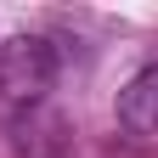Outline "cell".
Instances as JSON below:
<instances>
[{"mask_svg": "<svg viewBox=\"0 0 158 158\" xmlns=\"http://www.w3.org/2000/svg\"><path fill=\"white\" fill-rule=\"evenodd\" d=\"M56 79V51L45 34H11L0 40V102L6 107H34Z\"/></svg>", "mask_w": 158, "mask_h": 158, "instance_id": "6da1fadb", "label": "cell"}, {"mask_svg": "<svg viewBox=\"0 0 158 158\" xmlns=\"http://www.w3.org/2000/svg\"><path fill=\"white\" fill-rule=\"evenodd\" d=\"M118 124L130 135H152L158 130V62H147L124 90H118Z\"/></svg>", "mask_w": 158, "mask_h": 158, "instance_id": "7a4b0ae2", "label": "cell"}]
</instances>
